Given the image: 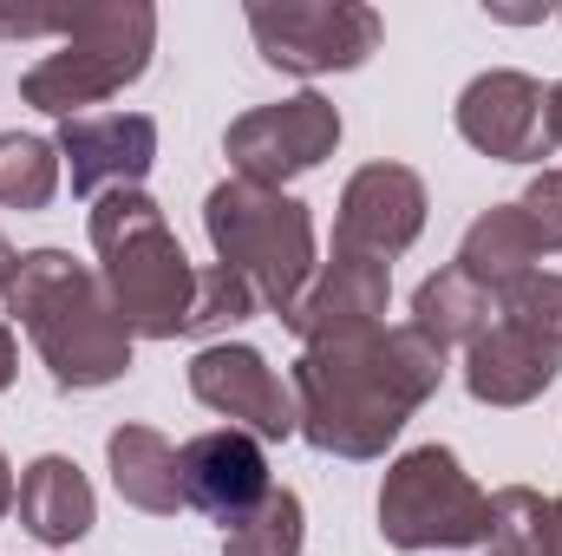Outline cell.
Listing matches in <instances>:
<instances>
[{"label": "cell", "mask_w": 562, "mask_h": 556, "mask_svg": "<svg viewBox=\"0 0 562 556\" xmlns=\"http://www.w3.org/2000/svg\"><path fill=\"white\" fill-rule=\"evenodd\" d=\"M157 46V7L150 0H92L72 7L59 53H46L26 79L20 99L46 119H86V105H105L112 92H125L132 79H144Z\"/></svg>", "instance_id": "cell-5"}, {"label": "cell", "mask_w": 562, "mask_h": 556, "mask_svg": "<svg viewBox=\"0 0 562 556\" xmlns=\"http://www.w3.org/2000/svg\"><path fill=\"white\" fill-rule=\"evenodd\" d=\"M484 556H562V498H543L530 485H504L491 498Z\"/></svg>", "instance_id": "cell-20"}, {"label": "cell", "mask_w": 562, "mask_h": 556, "mask_svg": "<svg viewBox=\"0 0 562 556\" xmlns=\"http://www.w3.org/2000/svg\"><path fill=\"white\" fill-rule=\"evenodd\" d=\"M262 301H256V288L236 276V269H223V263H210V269H196V294H190V321H183V334H223V327H236V321H249Z\"/></svg>", "instance_id": "cell-23"}, {"label": "cell", "mask_w": 562, "mask_h": 556, "mask_svg": "<svg viewBox=\"0 0 562 556\" xmlns=\"http://www.w3.org/2000/svg\"><path fill=\"white\" fill-rule=\"evenodd\" d=\"M190 393L223 413L229 425L256 432V438H294L301 413H294V387L281 380L276 367L243 347V341H210L196 360H190Z\"/></svg>", "instance_id": "cell-9"}, {"label": "cell", "mask_w": 562, "mask_h": 556, "mask_svg": "<svg viewBox=\"0 0 562 556\" xmlns=\"http://www.w3.org/2000/svg\"><path fill=\"white\" fill-rule=\"evenodd\" d=\"M334 144H340V105L321 99V92H294V99H281V105H256V112H243V119L229 125L223 151H229L236 177L281 190L288 177L327 164Z\"/></svg>", "instance_id": "cell-8"}, {"label": "cell", "mask_w": 562, "mask_h": 556, "mask_svg": "<svg viewBox=\"0 0 562 556\" xmlns=\"http://www.w3.org/2000/svg\"><path fill=\"white\" fill-rule=\"evenodd\" d=\"M13 360H20V354H13V327L0 321V393L13 387Z\"/></svg>", "instance_id": "cell-27"}, {"label": "cell", "mask_w": 562, "mask_h": 556, "mask_svg": "<svg viewBox=\"0 0 562 556\" xmlns=\"http://www.w3.org/2000/svg\"><path fill=\"white\" fill-rule=\"evenodd\" d=\"M105 458H112V485L119 498L144 511V518H177L183 511V485H177V445L150 425H119L105 438Z\"/></svg>", "instance_id": "cell-17"}, {"label": "cell", "mask_w": 562, "mask_h": 556, "mask_svg": "<svg viewBox=\"0 0 562 556\" xmlns=\"http://www.w3.org/2000/svg\"><path fill=\"white\" fill-rule=\"evenodd\" d=\"M301 544H307V518L288 485H269V498L223 531V556H301Z\"/></svg>", "instance_id": "cell-21"}, {"label": "cell", "mask_w": 562, "mask_h": 556, "mask_svg": "<svg viewBox=\"0 0 562 556\" xmlns=\"http://www.w3.org/2000/svg\"><path fill=\"white\" fill-rule=\"evenodd\" d=\"M386 301H393V263L334 249V263L307 281L301 308L288 314V327L301 334V347L353 341V334H373V327L386 321Z\"/></svg>", "instance_id": "cell-13"}, {"label": "cell", "mask_w": 562, "mask_h": 556, "mask_svg": "<svg viewBox=\"0 0 562 556\" xmlns=\"http://www.w3.org/2000/svg\"><path fill=\"white\" fill-rule=\"evenodd\" d=\"M380 537L393 551H471L491 537V498L471 485L458 452L413 445L386 465L380 485Z\"/></svg>", "instance_id": "cell-6"}, {"label": "cell", "mask_w": 562, "mask_h": 556, "mask_svg": "<svg viewBox=\"0 0 562 556\" xmlns=\"http://www.w3.org/2000/svg\"><path fill=\"white\" fill-rule=\"evenodd\" d=\"M177 485H183V504L216 518L223 531L236 518H249L262 498H269V458H262V438L243 432V425H216V432H196L190 445H177Z\"/></svg>", "instance_id": "cell-11"}, {"label": "cell", "mask_w": 562, "mask_h": 556, "mask_svg": "<svg viewBox=\"0 0 562 556\" xmlns=\"http://www.w3.org/2000/svg\"><path fill=\"white\" fill-rule=\"evenodd\" d=\"M59 164L72 170L79 197H112V190H138L157 164V125L144 112H86L59 125Z\"/></svg>", "instance_id": "cell-14"}, {"label": "cell", "mask_w": 562, "mask_h": 556, "mask_svg": "<svg viewBox=\"0 0 562 556\" xmlns=\"http://www.w3.org/2000/svg\"><path fill=\"white\" fill-rule=\"evenodd\" d=\"M92 249H99V281L132 327V341H177L190 321L196 269L183 243L170 236L164 210L144 190H112L92 203Z\"/></svg>", "instance_id": "cell-3"}, {"label": "cell", "mask_w": 562, "mask_h": 556, "mask_svg": "<svg viewBox=\"0 0 562 556\" xmlns=\"http://www.w3.org/2000/svg\"><path fill=\"white\" fill-rule=\"evenodd\" d=\"M517 210H524V223L537 230V249L557 256L562 249V170H537L530 190L517 197Z\"/></svg>", "instance_id": "cell-25"}, {"label": "cell", "mask_w": 562, "mask_h": 556, "mask_svg": "<svg viewBox=\"0 0 562 556\" xmlns=\"http://www.w3.org/2000/svg\"><path fill=\"white\" fill-rule=\"evenodd\" d=\"M59 190V144L33 138V132H7L0 138V203L7 210H46Z\"/></svg>", "instance_id": "cell-22"}, {"label": "cell", "mask_w": 562, "mask_h": 556, "mask_svg": "<svg viewBox=\"0 0 562 556\" xmlns=\"http://www.w3.org/2000/svg\"><path fill=\"white\" fill-rule=\"evenodd\" d=\"M425 184L419 170L406 164H360L340 190V223H334V249H353V256H406L425 230Z\"/></svg>", "instance_id": "cell-10"}, {"label": "cell", "mask_w": 562, "mask_h": 556, "mask_svg": "<svg viewBox=\"0 0 562 556\" xmlns=\"http://www.w3.org/2000/svg\"><path fill=\"white\" fill-rule=\"evenodd\" d=\"M7 314L33 334L53 387H66V393L112 387L132 367V327L119 321L99 269L72 263L66 249L20 256V281L7 294Z\"/></svg>", "instance_id": "cell-2"}, {"label": "cell", "mask_w": 562, "mask_h": 556, "mask_svg": "<svg viewBox=\"0 0 562 556\" xmlns=\"http://www.w3.org/2000/svg\"><path fill=\"white\" fill-rule=\"evenodd\" d=\"M249 33L276 73L321 79L367 66L386 26L367 0H249Z\"/></svg>", "instance_id": "cell-7"}, {"label": "cell", "mask_w": 562, "mask_h": 556, "mask_svg": "<svg viewBox=\"0 0 562 556\" xmlns=\"http://www.w3.org/2000/svg\"><path fill=\"white\" fill-rule=\"evenodd\" d=\"M13 511H20V524H26L40 544H53V551L79 544V537L99 524V498H92L86 471H79L66 452H46V458H33V465L20 471Z\"/></svg>", "instance_id": "cell-16"}, {"label": "cell", "mask_w": 562, "mask_h": 556, "mask_svg": "<svg viewBox=\"0 0 562 556\" xmlns=\"http://www.w3.org/2000/svg\"><path fill=\"white\" fill-rule=\"evenodd\" d=\"M13 498H20V485H13V465H7V452H0V518L13 511Z\"/></svg>", "instance_id": "cell-29"}, {"label": "cell", "mask_w": 562, "mask_h": 556, "mask_svg": "<svg viewBox=\"0 0 562 556\" xmlns=\"http://www.w3.org/2000/svg\"><path fill=\"white\" fill-rule=\"evenodd\" d=\"M497 314L562 347V276H557V269H530L517 288H504V294H497Z\"/></svg>", "instance_id": "cell-24"}, {"label": "cell", "mask_w": 562, "mask_h": 556, "mask_svg": "<svg viewBox=\"0 0 562 556\" xmlns=\"http://www.w3.org/2000/svg\"><path fill=\"white\" fill-rule=\"evenodd\" d=\"M13 281H20V256H13V243L0 236V294H13Z\"/></svg>", "instance_id": "cell-28"}, {"label": "cell", "mask_w": 562, "mask_h": 556, "mask_svg": "<svg viewBox=\"0 0 562 556\" xmlns=\"http://www.w3.org/2000/svg\"><path fill=\"white\" fill-rule=\"evenodd\" d=\"M203 230H210L216 263L249 281L262 308H276L281 321L301 308V294L314 281V216H307V203H294L288 190H269V184L229 177V184L210 190Z\"/></svg>", "instance_id": "cell-4"}, {"label": "cell", "mask_w": 562, "mask_h": 556, "mask_svg": "<svg viewBox=\"0 0 562 556\" xmlns=\"http://www.w3.org/2000/svg\"><path fill=\"white\" fill-rule=\"evenodd\" d=\"M562 374V347L517 327V321H491L471 347H464V387L477 407H530L550 380Z\"/></svg>", "instance_id": "cell-15"}, {"label": "cell", "mask_w": 562, "mask_h": 556, "mask_svg": "<svg viewBox=\"0 0 562 556\" xmlns=\"http://www.w3.org/2000/svg\"><path fill=\"white\" fill-rule=\"evenodd\" d=\"M458 138L497 164H537L550 157V132H543V86L530 73H477L458 92Z\"/></svg>", "instance_id": "cell-12"}, {"label": "cell", "mask_w": 562, "mask_h": 556, "mask_svg": "<svg viewBox=\"0 0 562 556\" xmlns=\"http://www.w3.org/2000/svg\"><path fill=\"white\" fill-rule=\"evenodd\" d=\"M537 230L524 223V210L517 203H497V210H484L471 230H464V243H458V276H471L484 294H504V288H517V281L537 269Z\"/></svg>", "instance_id": "cell-18"}, {"label": "cell", "mask_w": 562, "mask_h": 556, "mask_svg": "<svg viewBox=\"0 0 562 556\" xmlns=\"http://www.w3.org/2000/svg\"><path fill=\"white\" fill-rule=\"evenodd\" d=\"M543 132H550V151H562V79L543 92Z\"/></svg>", "instance_id": "cell-26"}, {"label": "cell", "mask_w": 562, "mask_h": 556, "mask_svg": "<svg viewBox=\"0 0 562 556\" xmlns=\"http://www.w3.org/2000/svg\"><path fill=\"white\" fill-rule=\"evenodd\" d=\"M491 321H497V294H484L477 281L458 276V269H438V276H425L419 294H413V327H419L438 354H451V347H471V341H477Z\"/></svg>", "instance_id": "cell-19"}, {"label": "cell", "mask_w": 562, "mask_h": 556, "mask_svg": "<svg viewBox=\"0 0 562 556\" xmlns=\"http://www.w3.org/2000/svg\"><path fill=\"white\" fill-rule=\"evenodd\" d=\"M438 380H445V354L413 321L301 347L288 374L301 438L327 458H380L406 432V419L438 393Z\"/></svg>", "instance_id": "cell-1"}]
</instances>
